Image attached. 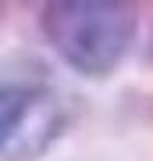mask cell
Segmentation results:
<instances>
[{"mask_svg":"<svg viewBox=\"0 0 153 161\" xmlns=\"http://www.w3.org/2000/svg\"><path fill=\"white\" fill-rule=\"evenodd\" d=\"M43 93L22 82H0V150H7L18 140L25 118L32 115V108L39 104Z\"/></svg>","mask_w":153,"mask_h":161,"instance_id":"7a4b0ae2","label":"cell"},{"mask_svg":"<svg viewBox=\"0 0 153 161\" xmlns=\"http://www.w3.org/2000/svg\"><path fill=\"white\" fill-rule=\"evenodd\" d=\"M39 25L68 68L85 79H103L132 50L139 18L121 0H57L43 7Z\"/></svg>","mask_w":153,"mask_h":161,"instance_id":"6da1fadb","label":"cell"}]
</instances>
